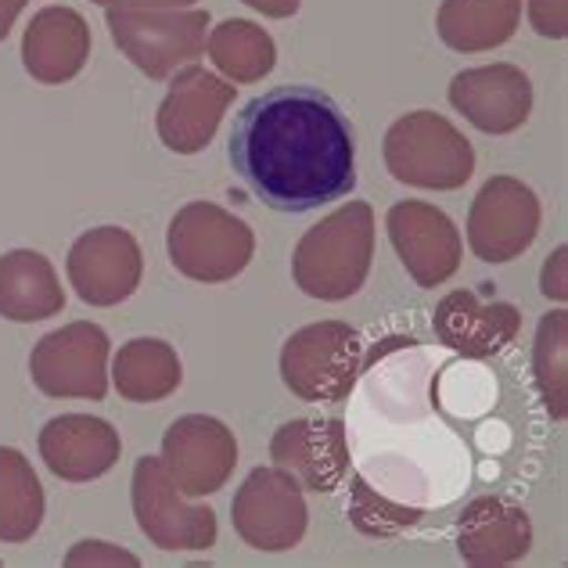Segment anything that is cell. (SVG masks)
I'll return each instance as SVG.
<instances>
[{"label":"cell","mask_w":568,"mask_h":568,"mask_svg":"<svg viewBox=\"0 0 568 568\" xmlns=\"http://www.w3.org/2000/svg\"><path fill=\"white\" fill-rule=\"evenodd\" d=\"M252 227L216 202H187L170 220V260L191 281H234L252 263Z\"/></svg>","instance_id":"6"},{"label":"cell","mask_w":568,"mask_h":568,"mask_svg":"<svg viewBox=\"0 0 568 568\" xmlns=\"http://www.w3.org/2000/svg\"><path fill=\"white\" fill-rule=\"evenodd\" d=\"M162 465L184 497H213L234 475L237 439L220 417H176L162 436Z\"/></svg>","instance_id":"11"},{"label":"cell","mask_w":568,"mask_h":568,"mask_svg":"<svg viewBox=\"0 0 568 568\" xmlns=\"http://www.w3.org/2000/svg\"><path fill=\"white\" fill-rule=\"evenodd\" d=\"M364 371V338L346 321L306 324L284 342L281 382L306 403H342Z\"/></svg>","instance_id":"4"},{"label":"cell","mask_w":568,"mask_h":568,"mask_svg":"<svg viewBox=\"0 0 568 568\" xmlns=\"http://www.w3.org/2000/svg\"><path fill=\"white\" fill-rule=\"evenodd\" d=\"M425 518L422 507H407V504H393L388 497L367 483L364 475H353V489H349V521L356 532L371 536V540H388V536H399L414 529L417 521Z\"/></svg>","instance_id":"27"},{"label":"cell","mask_w":568,"mask_h":568,"mask_svg":"<svg viewBox=\"0 0 568 568\" xmlns=\"http://www.w3.org/2000/svg\"><path fill=\"white\" fill-rule=\"evenodd\" d=\"M29 375L51 399H104L109 393V335L91 321L58 327L33 346Z\"/></svg>","instance_id":"8"},{"label":"cell","mask_w":568,"mask_h":568,"mask_svg":"<svg viewBox=\"0 0 568 568\" xmlns=\"http://www.w3.org/2000/svg\"><path fill=\"white\" fill-rule=\"evenodd\" d=\"M91 58V26L77 8H43L22 37V65L37 83L62 87L77 80Z\"/></svg>","instance_id":"19"},{"label":"cell","mask_w":568,"mask_h":568,"mask_svg":"<svg viewBox=\"0 0 568 568\" xmlns=\"http://www.w3.org/2000/svg\"><path fill=\"white\" fill-rule=\"evenodd\" d=\"M532 547V521L518 504L500 497H478L457 521V550L475 568L515 565Z\"/></svg>","instance_id":"20"},{"label":"cell","mask_w":568,"mask_h":568,"mask_svg":"<svg viewBox=\"0 0 568 568\" xmlns=\"http://www.w3.org/2000/svg\"><path fill=\"white\" fill-rule=\"evenodd\" d=\"M540 199L518 176H493L475 194L468 213V245L483 263H511L540 234Z\"/></svg>","instance_id":"10"},{"label":"cell","mask_w":568,"mask_h":568,"mask_svg":"<svg viewBox=\"0 0 568 568\" xmlns=\"http://www.w3.org/2000/svg\"><path fill=\"white\" fill-rule=\"evenodd\" d=\"M234 91V83L220 80L216 72H205L199 65H184L181 72H173V83L155 115L162 144L176 155H199L216 138L220 119L231 109Z\"/></svg>","instance_id":"14"},{"label":"cell","mask_w":568,"mask_h":568,"mask_svg":"<svg viewBox=\"0 0 568 568\" xmlns=\"http://www.w3.org/2000/svg\"><path fill=\"white\" fill-rule=\"evenodd\" d=\"M565 256H568V252H565V248H558L555 256H550V263L544 266V295H547V298H555V303H565V298H568Z\"/></svg>","instance_id":"30"},{"label":"cell","mask_w":568,"mask_h":568,"mask_svg":"<svg viewBox=\"0 0 568 568\" xmlns=\"http://www.w3.org/2000/svg\"><path fill=\"white\" fill-rule=\"evenodd\" d=\"M123 439L119 432L94 414L51 417L40 432V457L51 475L65 483H94L119 465Z\"/></svg>","instance_id":"17"},{"label":"cell","mask_w":568,"mask_h":568,"mask_svg":"<svg viewBox=\"0 0 568 568\" xmlns=\"http://www.w3.org/2000/svg\"><path fill=\"white\" fill-rule=\"evenodd\" d=\"M371 260H375V209L367 202H346L298 237L292 277L310 298L342 303L364 288Z\"/></svg>","instance_id":"2"},{"label":"cell","mask_w":568,"mask_h":568,"mask_svg":"<svg viewBox=\"0 0 568 568\" xmlns=\"http://www.w3.org/2000/svg\"><path fill=\"white\" fill-rule=\"evenodd\" d=\"M450 104L483 133H515L532 112V83L507 62L465 69L450 80Z\"/></svg>","instance_id":"16"},{"label":"cell","mask_w":568,"mask_h":568,"mask_svg":"<svg viewBox=\"0 0 568 568\" xmlns=\"http://www.w3.org/2000/svg\"><path fill=\"white\" fill-rule=\"evenodd\" d=\"M65 565L69 568H83V565H126V568H138L141 558L130 555V550H123V547L101 544V540H80L65 555Z\"/></svg>","instance_id":"28"},{"label":"cell","mask_w":568,"mask_h":568,"mask_svg":"<svg viewBox=\"0 0 568 568\" xmlns=\"http://www.w3.org/2000/svg\"><path fill=\"white\" fill-rule=\"evenodd\" d=\"M521 22V0H443L436 14L439 40L460 54L504 48Z\"/></svg>","instance_id":"22"},{"label":"cell","mask_w":568,"mask_h":568,"mask_svg":"<svg viewBox=\"0 0 568 568\" xmlns=\"http://www.w3.org/2000/svg\"><path fill=\"white\" fill-rule=\"evenodd\" d=\"M104 22L148 80H166L202 58L209 37V11L199 8H109Z\"/></svg>","instance_id":"5"},{"label":"cell","mask_w":568,"mask_h":568,"mask_svg":"<svg viewBox=\"0 0 568 568\" xmlns=\"http://www.w3.org/2000/svg\"><path fill=\"white\" fill-rule=\"evenodd\" d=\"M130 500L141 532L159 550H209L216 544V511L187 504L162 457H141L133 465Z\"/></svg>","instance_id":"7"},{"label":"cell","mask_w":568,"mask_h":568,"mask_svg":"<svg viewBox=\"0 0 568 568\" xmlns=\"http://www.w3.org/2000/svg\"><path fill=\"white\" fill-rule=\"evenodd\" d=\"M22 8H26V0H0V40H8L14 22H19Z\"/></svg>","instance_id":"33"},{"label":"cell","mask_w":568,"mask_h":568,"mask_svg":"<svg viewBox=\"0 0 568 568\" xmlns=\"http://www.w3.org/2000/svg\"><path fill=\"white\" fill-rule=\"evenodd\" d=\"M101 8H191L194 0H94Z\"/></svg>","instance_id":"32"},{"label":"cell","mask_w":568,"mask_h":568,"mask_svg":"<svg viewBox=\"0 0 568 568\" xmlns=\"http://www.w3.org/2000/svg\"><path fill=\"white\" fill-rule=\"evenodd\" d=\"M69 284L87 306H119L141 288L144 256L138 237L123 227H94L69 248Z\"/></svg>","instance_id":"12"},{"label":"cell","mask_w":568,"mask_h":568,"mask_svg":"<svg viewBox=\"0 0 568 568\" xmlns=\"http://www.w3.org/2000/svg\"><path fill=\"white\" fill-rule=\"evenodd\" d=\"M242 4L256 8L260 14H266V19H292L303 0H242Z\"/></svg>","instance_id":"31"},{"label":"cell","mask_w":568,"mask_h":568,"mask_svg":"<svg viewBox=\"0 0 568 568\" xmlns=\"http://www.w3.org/2000/svg\"><path fill=\"white\" fill-rule=\"evenodd\" d=\"M234 532L256 550H292L306 536V497L298 478L284 468H256L231 504Z\"/></svg>","instance_id":"9"},{"label":"cell","mask_w":568,"mask_h":568,"mask_svg":"<svg viewBox=\"0 0 568 568\" xmlns=\"http://www.w3.org/2000/svg\"><path fill=\"white\" fill-rule=\"evenodd\" d=\"M388 242H393L396 256L422 288H439L460 271V231L443 209L428 202H396L385 216Z\"/></svg>","instance_id":"13"},{"label":"cell","mask_w":568,"mask_h":568,"mask_svg":"<svg viewBox=\"0 0 568 568\" xmlns=\"http://www.w3.org/2000/svg\"><path fill=\"white\" fill-rule=\"evenodd\" d=\"M62 310L65 288L43 252L11 248L0 256V317L14 324H33Z\"/></svg>","instance_id":"21"},{"label":"cell","mask_w":568,"mask_h":568,"mask_svg":"<svg viewBox=\"0 0 568 568\" xmlns=\"http://www.w3.org/2000/svg\"><path fill=\"white\" fill-rule=\"evenodd\" d=\"M271 460L310 493H332L349 475V436L342 417H295L271 439Z\"/></svg>","instance_id":"15"},{"label":"cell","mask_w":568,"mask_h":568,"mask_svg":"<svg viewBox=\"0 0 568 568\" xmlns=\"http://www.w3.org/2000/svg\"><path fill=\"white\" fill-rule=\"evenodd\" d=\"M436 338L468 361H489L504 353L521 332V313L511 303H483L471 288H457L436 306Z\"/></svg>","instance_id":"18"},{"label":"cell","mask_w":568,"mask_h":568,"mask_svg":"<svg viewBox=\"0 0 568 568\" xmlns=\"http://www.w3.org/2000/svg\"><path fill=\"white\" fill-rule=\"evenodd\" d=\"M231 166L274 213H313L356 187L349 119L317 87H274L234 119Z\"/></svg>","instance_id":"1"},{"label":"cell","mask_w":568,"mask_h":568,"mask_svg":"<svg viewBox=\"0 0 568 568\" xmlns=\"http://www.w3.org/2000/svg\"><path fill=\"white\" fill-rule=\"evenodd\" d=\"M565 356H568V313L555 310L540 321V332H536V349H532V375L536 388H540V399L547 414L555 422H565L568 414V396H565Z\"/></svg>","instance_id":"26"},{"label":"cell","mask_w":568,"mask_h":568,"mask_svg":"<svg viewBox=\"0 0 568 568\" xmlns=\"http://www.w3.org/2000/svg\"><path fill=\"white\" fill-rule=\"evenodd\" d=\"M385 166L399 184L457 191L475 173V148L439 112H410L385 133Z\"/></svg>","instance_id":"3"},{"label":"cell","mask_w":568,"mask_h":568,"mask_svg":"<svg viewBox=\"0 0 568 568\" xmlns=\"http://www.w3.org/2000/svg\"><path fill=\"white\" fill-rule=\"evenodd\" d=\"M43 521V486L33 465L14 450L0 446V540L26 544Z\"/></svg>","instance_id":"25"},{"label":"cell","mask_w":568,"mask_h":568,"mask_svg":"<svg viewBox=\"0 0 568 568\" xmlns=\"http://www.w3.org/2000/svg\"><path fill=\"white\" fill-rule=\"evenodd\" d=\"M112 382L130 403H159L184 382L181 356L162 338H130L112 361Z\"/></svg>","instance_id":"23"},{"label":"cell","mask_w":568,"mask_h":568,"mask_svg":"<svg viewBox=\"0 0 568 568\" xmlns=\"http://www.w3.org/2000/svg\"><path fill=\"white\" fill-rule=\"evenodd\" d=\"M529 19H532V29L540 37H550V40H565L568 37L565 0H529Z\"/></svg>","instance_id":"29"},{"label":"cell","mask_w":568,"mask_h":568,"mask_svg":"<svg viewBox=\"0 0 568 568\" xmlns=\"http://www.w3.org/2000/svg\"><path fill=\"white\" fill-rule=\"evenodd\" d=\"M205 51L213 65L231 83H260L271 77L277 62V43L263 26L248 19H227L205 37Z\"/></svg>","instance_id":"24"}]
</instances>
